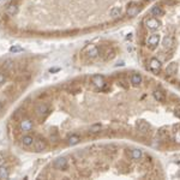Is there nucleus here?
Returning a JSON list of instances; mask_svg holds the SVG:
<instances>
[{
  "label": "nucleus",
  "mask_w": 180,
  "mask_h": 180,
  "mask_svg": "<svg viewBox=\"0 0 180 180\" xmlns=\"http://www.w3.org/2000/svg\"><path fill=\"white\" fill-rule=\"evenodd\" d=\"M144 25H145L146 29L154 31V30H157L161 26V20L157 19V17H149V18L144 19Z\"/></svg>",
  "instance_id": "f257e3e1"
},
{
  "label": "nucleus",
  "mask_w": 180,
  "mask_h": 180,
  "mask_svg": "<svg viewBox=\"0 0 180 180\" xmlns=\"http://www.w3.org/2000/svg\"><path fill=\"white\" fill-rule=\"evenodd\" d=\"M91 83L95 88L97 89H102L104 85H106V80H104V77L101 76V74H95L91 77Z\"/></svg>",
  "instance_id": "f03ea898"
},
{
  "label": "nucleus",
  "mask_w": 180,
  "mask_h": 180,
  "mask_svg": "<svg viewBox=\"0 0 180 180\" xmlns=\"http://www.w3.org/2000/svg\"><path fill=\"white\" fill-rule=\"evenodd\" d=\"M35 113L37 116H46L48 113H49V107L47 103H38L36 107H35Z\"/></svg>",
  "instance_id": "7ed1b4c3"
},
{
  "label": "nucleus",
  "mask_w": 180,
  "mask_h": 180,
  "mask_svg": "<svg viewBox=\"0 0 180 180\" xmlns=\"http://www.w3.org/2000/svg\"><path fill=\"white\" fill-rule=\"evenodd\" d=\"M34 150L35 151H37V152H40V151H43L46 148H47V143H46V140L43 139V138H37V139H35L34 140Z\"/></svg>",
  "instance_id": "20e7f679"
},
{
  "label": "nucleus",
  "mask_w": 180,
  "mask_h": 180,
  "mask_svg": "<svg viewBox=\"0 0 180 180\" xmlns=\"http://www.w3.org/2000/svg\"><path fill=\"white\" fill-rule=\"evenodd\" d=\"M160 40H161V36L158 35V34H152V35H150L149 37H148V44H149V47L151 48V49H154V48H156L157 47V44L160 43Z\"/></svg>",
  "instance_id": "39448f33"
},
{
  "label": "nucleus",
  "mask_w": 180,
  "mask_h": 180,
  "mask_svg": "<svg viewBox=\"0 0 180 180\" xmlns=\"http://www.w3.org/2000/svg\"><path fill=\"white\" fill-rule=\"evenodd\" d=\"M136 127H137L138 132H140L142 134H146V133L149 132V130H150V125H149L146 121H144V120H139V121H137Z\"/></svg>",
  "instance_id": "423d86ee"
},
{
  "label": "nucleus",
  "mask_w": 180,
  "mask_h": 180,
  "mask_svg": "<svg viewBox=\"0 0 180 180\" xmlns=\"http://www.w3.org/2000/svg\"><path fill=\"white\" fill-rule=\"evenodd\" d=\"M53 167L55 169H65L67 167V158L66 157H58L53 162Z\"/></svg>",
  "instance_id": "0eeeda50"
},
{
  "label": "nucleus",
  "mask_w": 180,
  "mask_h": 180,
  "mask_svg": "<svg viewBox=\"0 0 180 180\" xmlns=\"http://www.w3.org/2000/svg\"><path fill=\"white\" fill-rule=\"evenodd\" d=\"M86 55L90 59H95V58H97L100 55V49L96 46H89L86 48Z\"/></svg>",
  "instance_id": "6e6552de"
},
{
  "label": "nucleus",
  "mask_w": 180,
  "mask_h": 180,
  "mask_svg": "<svg viewBox=\"0 0 180 180\" xmlns=\"http://www.w3.org/2000/svg\"><path fill=\"white\" fill-rule=\"evenodd\" d=\"M149 67H150V70H152L155 72H158L162 67V64L157 58H151L150 61H149Z\"/></svg>",
  "instance_id": "1a4fd4ad"
},
{
  "label": "nucleus",
  "mask_w": 180,
  "mask_h": 180,
  "mask_svg": "<svg viewBox=\"0 0 180 180\" xmlns=\"http://www.w3.org/2000/svg\"><path fill=\"white\" fill-rule=\"evenodd\" d=\"M19 127H20L22 131L28 132V131H30V130L34 127V122H32L30 119H23V120L20 121V124H19Z\"/></svg>",
  "instance_id": "9d476101"
},
{
  "label": "nucleus",
  "mask_w": 180,
  "mask_h": 180,
  "mask_svg": "<svg viewBox=\"0 0 180 180\" xmlns=\"http://www.w3.org/2000/svg\"><path fill=\"white\" fill-rule=\"evenodd\" d=\"M17 12H18V5L16 4V2H12V4H8L7 6H6V10H5V13L7 14V16H16L17 14Z\"/></svg>",
  "instance_id": "9b49d317"
},
{
  "label": "nucleus",
  "mask_w": 180,
  "mask_h": 180,
  "mask_svg": "<svg viewBox=\"0 0 180 180\" xmlns=\"http://www.w3.org/2000/svg\"><path fill=\"white\" fill-rule=\"evenodd\" d=\"M34 140H35V138L32 136H30V134H25V136H23L20 138V142H22V144L24 146H31L34 144Z\"/></svg>",
  "instance_id": "f8f14e48"
},
{
  "label": "nucleus",
  "mask_w": 180,
  "mask_h": 180,
  "mask_svg": "<svg viewBox=\"0 0 180 180\" xmlns=\"http://www.w3.org/2000/svg\"><path fill=\"white\" fill-rule=\"evenodd\" d=\"M176 71H178V64L176 62H170V64H168L167 65V67H166V73L167 74H169V76H173V74H175L176 73Z\"/></svg>",
  "instance_id": "ddd939ff"
},
{
  "label": "nucleus",
  "mask_w": 180,
  "mask_h": 180,
  "mask_svg": "<svg viewBox=\"0 0 180 180\" xmlns=\"http://www.w3.org/2000/svg\"><path fill=\"white\" fill-rule=\"evenodd\" d=\"M130 156H131V158L132 160H134V161H138V160H140L142 157H143V151L140 150V149H132L131 151H130Z\"/></svg>",
  "instance_id": "4468645a"
},
{
  "label": "nucleus",
  "mask_w": 180,
  "mask_h": 180,
  "mask_svg": "<svg viewBox=\"0 0 180 180\" xmlns=\"http://www.w3.org/2000/svg\"><path fill=\"white\" fill-rule=\"evenodd\" d=\"M80 142V137L78 136V134H71V136H68L67 138H66V143L68 144V145H76V144H78Z\"/></svg>",
  "instance_id": "2eb2a0df"
},
{
  "label": "nucleus",
  "mask_w": 180,
  "mask_h": 180,
  "mask_svg": "<svg viewBox=\"0 0 180 180\" xmlns=\"http://www.w3.org/2000/svg\"><path fill=\"white\" fill-rule=\"evenodd\" d=\"M152 96H154V98H155L156 101H158V102H162V101H164V98H166L164 92H163L162 90H160V89L154 90V91H152Z\"/></svg>",
  "instance_id": "dca6fc26"
},
{
  "label": "nucleus",
  "mask_w": 180,
  "mask_h": 180,
  "mask_svg": "<svg viewBox=\"0 0 180 180\" xmlns=\"http://www.w3.org/2000/svg\"><path fill=\"white\" fill-rule=\"evenodd\" d=\"M150 13L155 17H161L164 14V10L161 7V6H154L151 10H150Z\"/></svg>",
  "instance_id": "f3484780"
},
{
  "label": "nucleus",
  "mask_w": 180,
  "mask_h": 180,
  "mask_svg": "<svg viewBox=\"0 0 180 180\" xmlns=\"http://www.w3.org/2000/svg\"><path fill=\"white\" fill-rule=\"evenodd\" d=\"M142 82H143V77H142L139 73H134V74H132V77H131V83H132L134 86L140 85V84H142Z\"/></svg>",
  "instance_id": "a211bd4d"
},
{
  "label": "nucleus",
  "mask_w": 180,
  "mask_h": 180,
  "mask_svg": "<svg viewBox=\"0 0 180 180\" xmlns=\"http://www.w3.org/2000/svg\"><path fill=\"white\" fill-rule=\"evenodd\" d=\"M109 14H110V17H112V18H118V17H120V16H121V8H120L119 6H114V7H112V8H110Z\"/></svg>",
  "instance_id": "6ab92c4d"
},
{
  "label": "nucleus",
  "mask_w": 180,
  "mask_h": 180,
  "mask_svg": "<svg viewBox=\"0 0 180 180\" xmlns=\"http://www.w3.org/2000/svg\"><path fill=\"white\" fill-rule=\"evenodd\" d=\"M172 44H173V38H172L170 36L163 37V40H162V47H163L164 49H169V48L172 47Z\"/></svg>",
  "instance_id": "aec40b11"
},
{
  "label": "nucleus",
  "mask_w": 180,
  "mask_h": 180,
  "mask_svg": "<svg viewBox=\"0 0 180 180\" xmlns=\"http://www.w3.org/2000/svg\"><path fill=\"white\" fill-rule=\"evenodd\" d=\"M139 7L138 6H136V5H132V6H128L127 7V16H130V17H134L138 12H139Z\"/></svg>",
  "instance_id": "412c9836"
},
{
  "label": "nucleus",
  "mask_w": 180,
  "mask_h": 180,
  "mask_svg": "<svg viewBox=\"0 0 180 180\" xmlns=\"http://www.w3.org/2000/svg\"><path fill=\"white\" fill-rule=\"evenodd\" d=\"M10 176V170L6 166H0V179H7Z\"/></svg>",
  "instance_id": "4be33fe9"
},
{
  "label": "nucleus",
  "mask_w": 180,
  "mask_h": 180,
  "mask_svg": "<svg viewBox=\"0 0 180 180\" xmlns=\"http://www.w3.org/2000/svg\"><path fill=\"white\" fill-rule=\"evenodd\" d=\"M101 125L100 124H94V125H91L90 127H89V133H97V132H100L101 131Z\"/></svg>",
  "instance_id": "5701e85b"
},
{
  "label": "nucleus",
  "mask_w": 180,
  "mask_h": 180,
  "mask_svg": "<svg viewBox=\"0 0 180 180\" xmlns=\"http://www.w3.org/2000/svg\"><path fill=\"white\" fill-rule=\"evenodd\" d=\"M10 52H11V53H13V54H16V53L23 52V48H22L20 46H12V47L10 48Z\"/></svg>",
  "instance_id": "b1692460"
},
{
  "label": "nucleus",
  "mask_w": 180,
  "mask_h": 180,
  "mask_svg": "<svg viewBox=\"0 0 180 180\" xmlns=\"http://www.w3.org/2000/svg\"><path fill=\"white\" fill-rule=\"evenodd\" d=\"M174 139H175V142H176V143H179V144H180V131H178V132L175 133Z\"/></svg>",
  "instance_id": "393cba45"
},
{
  "label": "nucleus",
  "mask_w": 180,
  "mask_h": 180,
  "mask_svg": "<svg viewBox=\"0 0 180 180\" xmlns=\"http://www.w3.org/2000/svg\"><path fill=\"white\" fill-rule=\"evenodd\" d=\"M5 80H6V76H5V73L0 72V84H2Z\"/></svg>",
  "instance_id": "a878e982"
},
{
  "label": "nucleus",
  "mask_w": 180,
  "mask_h": 180,
  "mask_svg": "<svg viewBox=\"0 0 180 180\" xmlns=\"http://www.w3.org/2000/svg\"><path fill=\"white\" fill-rule=\"evenodd\" d=\"M2 163H4V155L0 152V166H1Z\"/></svg>",
  "instance_id": "bb28decb"
},
{
  "label": "nucleus",
  "mask_w": 180,
  "mask_h": 180,
  "mask_svg": "<svg viewBox=\"0 0 180 180\" xmlns=\"http://www.w3.org/2000/svg\"><path fill=\"white\" fill-rule=\"evenodd\" d=\"M5 67H6V68L11 67V61H10V60H8V61H6V65H5Z\"/></svg>",
  "instance_id": "cd10ccee"
},
{
  "label": "nucleus",
  "mask_w": 180,
  "mask_h": 180,
  "mask_svg": "<svg viewBox=\"0 0 180 180\" xmlns=\"http://www.w3.org/2000/svg\"><path fill=\"white\" fill-rule=\"evenodd\" d=\"M59 70H60L59 67H55V68H50L49 72H56V71H59Z\"/></svg>",
  "instance_id": "c85d7f7f"
},
{
  "label": "nucleus",
  "mask_w": 180,
  "mask_h": 180,
  "mask_svg": "<svg viewBox=\"0 0 180 180\" xmlns=\"http://www.w3.org/2000/svg\"><path fill=\"white\" fill-rule=\"evenodd\" d=\"M1 108H2V102L0 101V110H1Z\"/></svg>",
  "instance_id": "c756f323"
},
{
  "label": "nucleus",
  "mask_w": 180,
  "mask_h": 180,
  "mask_svg": "<svg viewBox=\"0 0 180 180\" xmlns=\"http://www.w3.org/2000/svg\"><path fill=\"white\" fill-rule=\"evenodd\" d=\"M146 1H152V0H146Z\"/></svg>",
  "instance_id": "7c9ffc66"
}]
</instances>
